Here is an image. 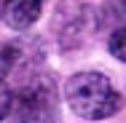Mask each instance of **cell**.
<instances>
[{
    "mask_svg": "<svg viewBox=\"0 0 126 123\" xmlns=\"http://www.w3.org/2000/svg\"><path fill=\"white\" fill-rule=\"evenodd\" d=\"M64 99L78 118L105 121L121 110V94L102 72H75L64 83Z\"/></svg>",
    "mask_w": 126,
    "mask_h": 123,
    "instance_id": "obj_1",
    "label": "cell"
},
{
    "mask_svg": "<svg viewBox=\"0 0 126 123\" xmlns=\"http://www.w3.org/2000/svg\"><path fill=\"white\" fill-rule=\"evenodd\" d=\"M14 104H16V123H59L56 86L46 75L24 83L14 96Z\"/></svg>",
    "mask_w": 126,
    "mask_h": 123,
    "instance_id": "obj_2",
    "label": "cell"
},
{
    "mask_svg": "<svg viewBox=\"0 0 126 123\" xmlns=\"http://www.w3.org/2000/svg\"><path fill=\"white\" fill-rule=\"evenodd\" d=\"M43 3L46 0H5L3 3V22L11 27V29H27L40 19V11H43Z\"/></svg>",
    "mask_w": 126,
    "mask_h": 123,
    "instance_id": "obj_3",
    "label": "cell"
},
{
    "mask_svg": "<svg viewBox=\"0 0 126 123\" xmlns=\"http://www.w3.org/2000/svg\"><path fill=\"white\" fill-rule=\"evenodd\" d=\"M107 48H110V54H113L118 62H124V64H126V27H118V29L110 35Z\"/></svg>",
    "mask_w": 126,
    "mask_h": 123,
    "instance_id": "obj_4",
    "label": "cell"
},
{
    "mask_svg": "<svg viewBox=\"0 0 126 123\" xmlns=\"http://www.w3.org/2000/svg\"><path fill=\"white\" fill-rule=\"evenodd\" d=\"M11 110H14V94H11V88L5 86V80L0 78V121L8 118Z\"/></svg>",
    "mask_w": 126,
    "mask_h": 123,
    "instance_id": "obj_5",
    "label": "cell"
},
{
    "mask_svg": "<svg viewBox=\"0 0 126 123\" xmlns=\"http://www.w3.org/2000/svg\"><path fill=\"white\" fill-rule=\"evenodd\" d=\"M124 8H126V0H124Z\"/></svg>",
    "mask_w": 126,
    "mask_h": 123,
    "instance_id": "obj_6",
    "label": "cell"
}]
</instances>
